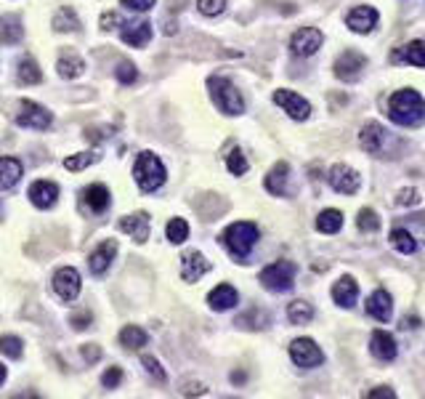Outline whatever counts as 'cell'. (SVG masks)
<instances>
[{
	"label": "cell",
	"mask_w": 425,
	"mask_h": 399,
	"mask_svg": "<svg viewBox=\"0 0 425 399\" xmlns=\"http://www.w3.org/2000/svg\"><path fill=\"white\" fill-rule=\"evenodd\" d=\"M388 115L396 125H417L425 120V102L423 96L412 88L396 91L388 102Z\"/></svg>",
	"instance_id": "obj_1"
},
{
	"label": "cell",
	"mask_w": 425,
	"mask_h": 399,
	"mask_svg": "<svg viewBox=\"0 0 425 399\" xmlns=\"http://www.w3.org/2000/svg\"><path fill=\"white\" fill-rule=\"evenodd\" d=\"M221 242L226 245V251L231 253L234 258H247L250 251L255 248V242H258V226L250 224V221H237V224H231L226 229L224 234H221Z\"/></svg>",
	"instance_id": "obj_2"
},
{
	"label": "cell",
	"mask_w": 425,
	"mask_h": 399,
	"mask_svg": "<svg viewBox=\"0 0 425 399\" xmlns=\"http://www.w3.org/2000/svg\"><path fill=\"white\" fill-rule=\"evenodd\" d=\"M208 88H210V96L215 106L226 112V115H242L245 112V99L242 93L237 91V85L229 78H221V75H212L208 80Z\"/></svg>",
	"instance_id": "obj_3"
},
{
	"label": "cell",
	"mask_w": 425,
	"mask_h": 399,
	"mask_svg": "<svg viewBox=\"0 0 425 399\" xmlns=\"http://www.w3.org/2000/svg\"><path fill=\"white\" fill-rule=\"evenodd\" d=\"M133 176H136V184L144 192H157L159 186L165 184V165L159 162L157 155L141 152L136 158V165H133Z\"/></svg>",
	"instance_id": "obj_4"
},
{
	"label": "cell",
	"mask_w": 425,
	"mask_h": 399,
	"mask_svg": "<svg viewBox=\"0 0 425 399\" xmlns=\"http://www.w3.org/2000/svg\"><path fill=\"white\" fill-rule=\"evenodd\" d=\"M295 274H298V266L292 264V261H274V264H268L261 272V285H264L266 290L284 293L292 288Z\"/></svg>",
	"instance_id": "obj_5"
},
{
	"label": "cell",
	"mask_w": 425,
	"mask_h": 399,
	"mask_svg": "<svg viewBox=\"0 0 425 399\" xmlns=\"http://www.w3.org/2000/svg\"><path fill=\"white\" fill-rule=\"evenodd\" d=\"M80 288H82V277H80L78 269L64 266V269H59V272L53 274V290H56V295H59L62 301H75Z\"/></svg>",
	"instance_id": "obj_6"
},
{
	"label": "cell",
	"mask_w": 425,
	"mask_h": 399,
	"mask_svg": "<svg viewBox=\"0 0 425 399\" xmlns=\"http://www.w3.org/2000/svg\"><path fill=\"white\" fill-rule=\"evenodd\" d=\"M16 122L24 125V128L45 131V128H51L53 118L45 106H40V104H35V102H29V99H24V102H22V112L16 115Z\"/></svg>",
	"instance_id": "obj_7"
},
{
	"label": "cell",
	"mask_w": 425,
	"mask_h": 399,
	"mask_svg": "<svg viewBox=\"0 0 425 399\" xmlns=\"http://www.w3.org/2000/svg\"><path fill=\"white\" fill-rule=\"evenodd\" d=\"M290 357L298 368H317L324 362V354L311 338H298L290 344Z\"/></svg>",
	"instance_id": "obj_8"
},
{
	"label": "cell",
	"mask_w": 425,
	"mask_h": 399,
	"mask_svg": "<svg viewBox=\"0 0 425 399\" xmlns=\"http://www.w3.org/2000/svg\"><path fill=\"white\" fill-rule=\"evenodd\" d=\"M327 178H330L332 189H335V192H340V195H354V192H359V186H361V176H359L354 168L343 165V162L332 165Z\"/></svg>",
	"instance_id": "obj_9"
},
{
	"label": "cell",
	"mask_w": 425,
	"mask_h": 399,
	"mask_svg": "<svg viewBox=\"0 0 425 399\" xmlns=\"http://www.w3.org/2000/svg\"><path fill=\"white\" fill-rule=\"evenodd\" d=\"M322 43H324V35L319 32L317 27H303V29H298L292 35L290 48L295 56H314L322 48Z\"/></svg>",
	"instance_id": "obj_10"
},
{
	"label": "cell",
	"mask_w": 425,
	"mask_h": 399,
	"mask_svg": "<svg viewBox=\"0 0 425 399\" xmlns=\"http://www.w3.org/2000/svg\"><path fill=\"white\" fill-rule=\"evenodd\" d=\"M367 66V59L361 56L359 51H345L338 56V62H335V75L345 83H354V80L361 78V69Z\"/></svg>",
	"instance_id": "obj_11"
},
{
	"label": "cell",
	"mask_w": 425,
	"mask_h": 399,
	"mask_svg": "<svg viewBox=\"0 0 425 399\" xmlns=\"http://www.w3.org/2000/svg\"><path fill=\"white\" fill-rule=\"evenodd\" d=\"M274 102H277L292 120H308V115H311V104L305 102L303 96H298L295 91H284V88H282V91L274 93Z\"/></svg>",
	"instance_id": "obj_12"
},
{
	"label": "cell",
	"mask_w": 425,
	"mask_h": 399,
	"mask_svg": "<svg viewBox=\"0 0 425 399\" xmlns=\"http://www.w3.org/2000/svg\"><path fill=\"white\" fill-rule=\"evenodd\" d=\"M345 24L351 27L354 32L367 35V32H372V27L377 24V11H375L372 6H359V8H354V11L345 16Z\"/></svg>",
	"instance_id": "obj_13"
},
{
	"label": "cell",
	"mask_w": 425,
	"mask_h": 399,
	"mask_svg": "<svg viewBox=\"0 0 425 399\" xmlns=\"http://www.w3.org/2000/svg\"><path fill=\"white\" fill-rule=\"evenodd\" d=\"M115 255H117V242H115V239L101 242V245L91 253V258H88V266H91L93 274H104L106 269H109V264L115 261Z\"/></svg>",
	"instance_id": "obj_14"
},
{
	"label": "cell",
	"mask_w": 425,
	"mask_h": 399,
	"mask_svg": "<svg viewBox=\"0 0 425 399\" xmlns=\"http://www.w3.org/2000/svg\"><path fill=\"white\" fill-rule=\"evenodd\" d=\"M210 269L208 264V258L197 251H189L184 253V258H181V274H184V282H197L205 272Z\"/></svg>",
	"instance_id": "obj_15"
},
{
	"label": "cell",
	"mask_w": 425,
	"mask_h": 399,
	"mask_svg": "<svg viewBox=\"0 0 425 399\" xmlns=\"http://www.w3.org/2000/svg\"><path fill=\"white\" fill-rule=\"evenodd\" d=\"M370 351L372 357L383 359V362L396 359V341H394V335L385 330H375L370 338Z\"/></svg>",
	"instance_id": "obj_16"
},
{
	"label": "cell",
	"mask_w": 425,
	"mask_h": 399,
	"mask_svg": "<svg viewBox=\"0 0 425 399\" xmlns=\"http://www.w3.org/2000/svg\"><path fill=\"white\" fill-rule=\"evenodd\" d=\"M367 312H370V317H375L377 322H388L391 314H394V301H391V295H388L383 288H377V290L367 298Z\"/></svg>",
	"instance_id": "obj_17"
},
{
	"label": "cell",
	"mask_w": 425,
	"mask_h": 399,
	"mask_svg": "<svg viewBox=\"0 0 425 399\" xmlns=\"http://www.w3.org/2000/svg\"><path fill=\"white\" fill-rule=\"evenodd\" d=\"M120 232L131 234L136 242H144L149 237V216L146 213H133V216H125L120 218Z\"/></svg>",
	"instance_id": "obj_18"
},
{
	"label": "cell",
	"mask_w": 425,
	"mask_h": 399,
	"mask_svg": "<svg viewBox=\"0 0 425 399\" xmlns=\"http://www.w3.org/2000/svg\"><path fill=\"white\" fill-rule=\"evenodd\" d=\"M82 205L91 213H104L109 208V189L104 184H91L82 189Z\"/></svg>",
	"instance_id": "obj_19"
},
{
	"label": "cell",
	"mask_w": 425,
	"mask_h": 399,
	"mask_svg": "<svg viewBox=\"0 0 425 399\" xmlns=\"http://www.w3.org/2000/svg\"><path fill=\"white\" fill-rule=\"evenodd\" d=\"M356 295H359V285L354 277H340L335 282V288H332V298H335V304L343 306V309H351V306L356 304Z\"/></svg>",
	"instance_id": "obj_20"
},
{
	"label": "cell",
	"mask_w": 425,
	"mask_h": 399,
	"mask_svg": "<svg viewBox=\"0 0 425 399\" xmlns=\"http://www.w3.org/2000/svg\"><path fill=\"white\" fill-rule=\"evenodd\" d=\"M394 62H404V64L425 66V40H412L407 46H401L391 56Z\"/></svg>",
	"instance_id": "obj_21"
},
{
	"label": "cell",
	"mask_w": 425,
	"mask_h": 399,
	"mask_svg": "<svg viewBox=\"0 0 425 399\" xmlns=\"http://www.w3.org/2000/svg\"><path fill=\"white\" fill-rule=\"evenodd\" d=\"M383 139H385V131L383 125H377V122H367V125H361V133H359V144L364 152H380L383 149Z\"/></svg>",
	"instance_id": "obj_22"
},
{
	"label": "cell",
	"mask_w": 425,
	"mask_h": 399,
	"mask_svg": "<svg viewBox=\"0 0 425 399\" xmlns=\"http://www.w3.org/2000/svg\"><path fill=\"white\" fill-rule=\"evenodd\" d=\"M56 197H59V186L51 181H35L29 186V200L35 208H51Z\"/></svg>",
	"instance_id": "obj_23"
},
{
	"label": "cell",
	"mask_w": 425,
	"mask_h": 399,
	"mask_svg": "<svg viewBox=\"0 0 425 399\" xmlns=\"http://www.w3.org/2000/svg\"><path fill=\"white\" fill-rule=\"evenodd\" d=\"M122 40L128 43V46H136V48H141L146 46L149 40H152V24L149 22H128V24L122 27Z\"/></svg>",
	"instance_id": "obj_24"
},
{
	"label": "cell",
	"mask_w": 425,
	"mask_h": 399,
	"mask_svg": "<svg viewBox=\"0 0 425 399\" xmlns=\"http://www.w3.org/2000/svg\"><path fill=\"white\" fill-rule=\"evenodd\" d=\"M239 301L237 290L231 285H218L215 290L208 295V304H210L212 312H226V309H234Z\"/></svg>",
	"instance_id": "obj_25"
},
{
	"label": "cell",
	"mask_w": 425,
	"mask_h": 399,
	"mask_svg": "<svg viewBox=\"0 0 425 399\" xmlns=\"http://www.w3.org/2000/svg\"><path fill=\"white\" fill-rule=\"evenodd\" d=\"M22 173L24 168L16 158H0V189H11L13 184H19Z\"/></svg>",
	"instance_id": "obj_26"
},
{
	"label": "cell",
	"mask_w": 425,
	"mask_h": 399,
	"mask_svg": "<svg viewBox=\"0 0 425 399\" xmlns=\"http://www.w3.org/2000/svg\"><path fill=\"white\" fill-rule=\"evenodd\" d=\"M287 173H290L287 162H277V165L268 171V176H266V189H268L271 195L282 197V195H284V184H287Z\"/></svg>",
	"instance_id": "obj_27"
},
{
	"label": "cell",
	"mask_w": 425,
	"mask_h": 399,
	"mask_svg": "<svg viewBox=\"0 0 425 399\" xmlns=\"http://www.w3.org/2000/svg\"><path fill=\"white\" fill-rule=\"evenodd\" d=\"M391 245H394V251L396 253H401V255H412V253L417 251V239L412 237V232L410 229H401V226H398V229H394V232H391Z\"/></svg>",
	"instance_id": "obj_28"
},
{
	"label": "cell",
	"mask_w": 425,
	"mask_h": 399,
	"mask_svg": "<svg viewBox=\"0 0 425 399\" xmlns=\"http://www.w3.org/2000/svg\"><path fill=\"white\" fill-rule=\"evenodd\" d=\"M24 29H22V22L19 16H0V43H16L22 40Z\"/></svg>",
	"instance_id": "obj_29"
},
{
	"label": "cell",
	"mask_w": 425,
	"mask_h": 399,
	"mask_svg": "<svg viewBox=\"0 0 425 399\" xmlns=\"http://www.w3.org/2000/svg\"><path fill=\"white\" fill-rule=\"evenodd\" d=\"M340 226H343V213L340 211H322L317 218V229L319 232H324V234H335V232H340Z\"/></svg>",
	"instance_id": "obj_30"
},
{
	"label": "cell",
	"mask_w": 425,
	"mask_h": 399,
	"mask_svg": "<svg viewBox=\"0 0 425 399\" xmlns=\"http://www.w3.org/2000/svg\"><path fill=\"white\" fill-rule=\"evenodd\" d=\"M120 344L125 346V349H131V351H136V349L146 346V332L141 328H136V325H125L120 330Z\"/></svg>",
	"instance_id": "obj_31"
},
{
	"label": "cell",
	"mask_w": 425,
	"mask_h": 399,
	"mask_svg": "<svg viewBox=\"0 0 425 399\" xmlns=\"http://www.w3.org/2000/svg\"><path fill=\"white\" fill-rule=\"evenodd\" d=\"M287 319L292 325H308L314 319V306L305 304V301H292L287 306Z\"/></svg>",
	"instance_id": "obj_32"
},
{
	"label": "cell",
	"mask_w": 425,
	"mask_h": 399,
	"mask_svg": "<svg viewBox=\"0 0 425 399\" xmlns=\"http://www.w3.org/2000/svg\"><path fill=\"white\" fill-rule=\"evenodd\" d=\"M53 27H56L59 32H72V29H78V27H80L78 13L72 11L69 6L59 8V11H56V16H53Z\"/></svg>",
	"instance_id": "obj_33"
},
{
	"label": "cell",
	"mask_w": 425,
	"mask_h": 399,
	"mask_svg": "<svg viewBox=\"0 0 425 399\" xmlns=\"http://www.w3.org/2000/svg\"><path fill=\"white\" fill-rule=\"evenodd\" d=\"M82 59H78V56H62L59 59V64H56V69H59V75L64 80H75L82 72Z\"/></svg>",
	"instance_id": "obj_34"
},
{
	"label": "cell",
	"mask_w": 425,
	"mask_h": 399,
	"mask_svg": "<svg viewBox=\"0 0 425 399\" xmlns=\"http://www.w3.org/2000/svg\"><path fill=\"white\" fill-rule=\"evenodd\" d=\"M19 83H24V85H35V83H40L43 80V72H40L38 62H32V59H24L22 64H19Z\"/></svg>",
	"instance_id": "obj_35"
},
{
	"label": "cell",
	"mask_w": 425,
	"mask_h": 399,
	"mask_svg": "<svg viewBox=\"0 0 425 399\" xmlns=\"http://www.w3.org/2000/svg\"><path fill=\"white\" fill-rule=\"evenodd\" d=\"M186 237H189V224H186L184 218H171L168 221V239H171L173 245H181Z\"/></svg>",
	"instance_id": "obj_36"
},
{
	"label": "cell",
	"mask_w": 425,
	"mask_h": 399,
	"mask_svg": "<svg viewBox=\"0 0 425 399\" xmlns=\"http://www.w3.org/2000/svg\"><path fill=\"white\" fill-rule=\"evenodd\" d=\"M226 168L234 173V176H242V173H247V160L242 155V149H231L229 155H226Z\"/></svg>",
	"instance_id": "obj_37"
},
{
	"label": "cell",
	"mask_w": 425,
	"mask_h": 399,
	"mask_svg": "<svg viewBox=\"0 0 425 399\" xmlns=\"http://www.w3.org/2000/svg\"><path fill=\"white\" fill-rule=\"evenodd\" d=\"M0 351H3L6 357L19 359L22 357V338H16V335H0Z\"/></svg>",
	"instance_id": "obj_38"
},
{
	"label": "cell",
	"mask_w": 425,
	"mask_h": 399,
	"mask_svg": "<svg viewBox=\"0 0 425 399\" xmlns=\"http://www.w3.org/2000/svg\"><path fill=\"white\" fill-rule=\"evenodd\" d=\"M359 229L361 232H377L380 229V218H377V213L372 211V208L359 211Z\"/></svg>",
	"instance_id": "obj_39"
},
{
	"label": "cell",
	"mask_w": 425,
	"mask_h": 399,
	"mask_svg": "<svg viewBox=\"0 0 425 399\" xmlns=\"http://www.w3.org/2000/svg\"><path fill=\"white\" fill-rule=\"evenodd\" d=\"M99 158V155H93V152H82V155H72V158L64 160V168L66 171H82V168H88L93 160Z\"/></svg>",
	"instance_id": "obj_40"
},
{
	"label": "cell",
	"mask_w": 425,
	"mask_h": 399,
	"mask_svg": "<svg viewBox=\"0 0 425 399\" xmlns=\"http://www.w3.org/2000/svg\"><path fill=\"white\" fill-rule=\"evenodd\" d=\"M115 75H117V80L122 83V85H131V83H136V80H138V69H136V64H133V62H128V59H125V62H120V64H117V72H115Z\"/></svg>",
	"instance_id": "obj_41"
},
{
	"label": "cell",
	"mask_w": 425,
	"mask_h": 399,
	"mask_svg": "<svg viewBox=\"0 0 425 399\" xmlns=\"http://www.w3.org/2000/svg\"><path fill=\"white\" fill-rule=\"evenodd\" d=\"M197 6L205 16H221L226 11V0H197Z\"/></svg>",
	"instance_id": "obj_42"
},
{
	"label": "cell",
	"mask_w": 425,
	"mask_h": 399,
	"mask_svg": "<svg viewBox=\"0 0 425 399\" xmlns=\"http://www.w3.org/2000/svg\"><path fill=\"white\" fill-rule=\"evenodd\" d=\"M141 365H144L146 370H149V375H154L157 381H165V378H168V375H165V370H162V365H159L152 354H144V357H141Z\"/></svg>",
	"instance_id": "obj_43"
},
{
	"label": "cell",
	"mask_w": 425,
	"mask_h": 399,
	"mask_svg": "<svg viewBox=\"0 0 425 399\" xmlns=\"http://www.w3.org/2000/svg\"><path fill=\"white\" fill-rule=\"evenodd\" d=\"M120 381H122V370H120V368H109V370L104 372V378H101L104 388H115Z\"/></svg>",
	"instance_id": "obj_44"
},
{
	"label": "cell",
	"mask_w": 425,
	"mask_h": 399,
	"mask_svg": "<svg viewBox=\"0 0 425 399\" xmlns=\"http://www.w3.org/2000/svg\"><path fill=\"white\" fill-rule=\"evenodd\" d=\"M154 3L157 0H122V6H128L131 11H149V8H154Z\"/></svg>",
	"instance_id": "obj_45"
},
{
	"label": "cell",
	"mask_w": 425,
	"mask_h": 399,
	"mask_svg": "<svg viewBox=\"0 0 425 399\" xmlns=\"http://www.w3.org/2000/svg\"><path fill=\"white\" fill-rule=\"evenodd\" d=\"M398 205H417L420 202V195H417V189H404L396 200Z\"/></svg>",
	"instance_id": "obj_46"
},
{
	"label": "cell",
	"mask_w": 425,
	"mask_h": 399,
	"mask_svg": "<svg viewBox=\"0 0 425 399\" xmlns=\"http://www.w3.org/2000/svg\"><path fill=\"white\" fill-rule=\"evenodd\" d=\"M69 322H72V328H75V330H85V328L91 325V314H88V312H80V314H72Z\"/></svg>",
	"instance_id": "obj_47"
},
{
	"label": "cell",
	"mask_w": 425,
	"mask_h": 399,
	"mask_svg": "<svg viewBox=\"0 0 425 399\" xmlns=\"http://www.w3.org/2000/svg\"><path fill=\"white\" fill-rule=\"evenodd\" d=\"M101 27H104V29H115V27H120V13H115V11L104 13V16H101Z\"/></svg>",
	"instance_id": "obj_48"
},
{
	"label": "cell",
	"mask_w": 425,
	"mask_h": 399,
	"mask_svg": "<svg viewBox=\"0 0 425 399\" xmlns=\"http://www.w3.org/2000/svg\"><path fill=\"white\" fill-rule=\"evenodd\" d=\"M367 397L370 399H396V394H394V391H391V388H388V386H380V388H375V391H370V394H367Z\"/></svg>",
	"instance_id": "obj_49"
},
{
	"label": "cell",
	"mask_w": 425,
	"mask_h": 399,
	"mask_svg": "<svg viewBox=\"0 0 425 399\" xmlns=\"http://www.w3.org/2000/svg\"><path fill=\"white\" fill-rule=\"evenodd\" d=\"M82 354L88 357V362H96V359L101 357V349H99V346H93V344H85L82 346Z\"/></svg>",
	"instance_id": "obj_50"
},
{
	"label": "cell",
	"mask_w": 425,
	"mask_h": 399,
	"mask_svg": "<svg viewBox=\"0 0 425 399\" xmlns=\"http://www.w3.org/2000/svg\"><path fill=\"white\" fill-rule=\"evenodd\" d=\"M6 375H8V370H6V365H3V362H0V386L6 384Z\"/></svg>",
	"instance_id": "obj_51"
}]
</instances>
